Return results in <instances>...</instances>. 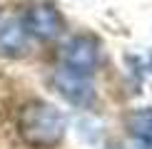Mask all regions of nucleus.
Here are the masks:
<instances>
[{
  "mask_svg": "<svg viewBox=\"0 0 152 149\" xmlns=\"http://www.w3.org/2000/svg\"><path fill=\"white\" fill-rule=\"evenodd\" d=\"M127 129L145 149H152V107H140L127 114Z\"/></svg>",
  "mask_w": 152,
  "mask_h": 149,
  "instance_id": "obj_6",
  "label": "nucleus"
},
{
  "mask_svg": "<svg viewBox=\"0 0 152 149\" xmlns=\"http://www.w3.org/2000/svg\"><path fill=\"white\" fill-rule=\"evenodd\" d=\"M67 129L65 114L48 102H28L18 114V132H20L23 142L35 149H50L60 144Z\"/></svg>",
  "mask_w": 152,
  "mask_h": 149,
  "instance_id": "obj_1",
  "label": "nucleus"
},
{
  "mask_svg": "<svg viewBox=\"0 0 152 149\" xmlns=\"http://www.w3.org/2000/svg\"><path fill=\"white\" fill-rule=\"evenodd\" d=\"M23 25L28 30V35H35L40 40H55L65 30V20H62L60 10L50 3H40V5L28 8V12L23 15Z\"/></svg>",
  "mask_w": 152,
  "mask_h": 149,
  "instance_id": "obj_3",
  "label": "nucleus"
},
{
  "mask_svg": "<svg viewBox=\"0 0 152 149\" xmlns=\"http://www.w3.org/2000/svg\"><path fill=\"white\" fill-rule=\"evenodd\" d=\"M28 30H25L23 20L12 15L0 17V57H20L28 52Z\"/></svg>",
  "mask_w": 152,
  "mask_h": 149,
  "instance_id": "obj_4",
  "label": "nucleus"
},
{
  "mask_svg": "<svg viewBox=\"0 0 152 149\" xmlns=\"http://www.w3.org/2000/svg\"><path fill=\"white\" fill-rule=\"evenodd\" d=\"M97 42L90 35H77L62 47V67L65 72L77 74V77H87L97 67Z\"/></svg>",
  "mask_w": 152,
  "mask_h": 149,
  "instance_id": "obj_2",
  "label": "nucleus"
},
{
  "mask_svg": "<svg viewBox=\"0 0 152 149\" xmlns=\"http://www.w3.org/2000/svg\"><path fill=\"white\" fill-rule=\"evenodd\" d=\"M55 87L60 90V95L67 99V102L72 104H80V107H85V104L92 102V87L85 82V77H77V74H70L62 70L58 77H55Z\"/></svg>",
  "mask_w": 152,
  "mask_h": 149,
  "instance_id": "obj_5",
  "label": "nucleus"
}]
</instances>
